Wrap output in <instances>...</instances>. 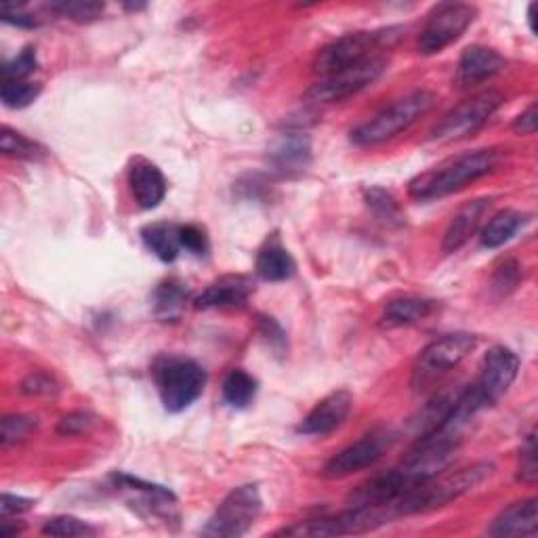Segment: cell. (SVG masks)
I'll use <instances>...</instances> for the list:
<instances>
[{
	"label": "cell",
	"instance_id": "7a4b0ae2",
	"mask_svg": "<svg viewBox=\"0 0 538 538\" xmlns=\"http://www.w3.org/2000/svg\"><path fill=\"white\" fill-rule=\"evenodd\" d=\"M492 471L494 465L482 461L459 471H450L446 475H436V478L404 492L400 499L391 505V513L393 517H402L446 507L448 503L461 499V496L486 482Z\"/></svg>",
	"mask_w": 538,
	"mask_h": 538
},
{
	"label": "cell",
	"instance_id": "83f0119b",
	"mask_svg": "<svg viewBox=\"0 0 538 538\" xmlns=\"http://www.w3.org/2000/svg\"><path fill=\"white\" fill-rule=\"evenodd\" d=\"M43 93V87L38 82H28V80H3V87H0V99L7 108L11 110H22L28 108L30 103L38 99V95Z\"/></svg>",
	"mask_w": 538,
	"mask_h": 538
},
{
	"label": "cell",
	"instance_id": "5bb4252c",
	"mask_svg": "<svg viewBox=\"0 0 538 538\" xmlns=\"http://www.w3.org/2000/svg\"><path fill=\"white\" fill-rule=\"evenodd\" d=\"M255 293V282L248 276H223L209 284L196 297V309H240Z\"/></svg>",
	"mask_w": 538,
	"mask_h": 538
},
{
	"label": "cell",
	"instance_id": "ba28073f",
	"mask_svg": "<svg viewBox=\"0 0 538 538\" xmlns=\"http://www.w3.org/2000/svg\"><path fill=\"white\" fill-rule=\"evenodd\" d=\"M478 9L467 3H442L431 11L427 24L419 36V51L423 55H436L463 36L475 22Z\"/></svg>",
	"mask_w": 538,
	"mask_h": 538
},
{
	"label": "cell",
	"instance_id": "f1b7e54d",
	"mask_svg": "<svg viewBox=\"0 0 538 538\" xmlns=\"http://www.w3.org/2000/svg\"><path fill=\"white\" fill-rule=\"evenodd\" d=\"M364 198H366L368 209H372V213H375L387 225H402L404 223V213L400 209V204L383 188L366 190Z\"/></svg>",
	"mask_w": 538,
	"mask_h": 538
},
{
	"label": "cell",
	"instance_id": "e0dca14e",
	"mask_svg": "<svg viewBox=\"0 0 538 538\" xmlns=\"http://www.w3.org/2000/svg\"><path fill=\"white\" fill-rule=\"evenodd\" d=\"M505 66H507V61L501 53H496L494 49H488V47L473 45L465 49L459 59L457 82H459V87L469 89L503 72Z\"/></svg>",
	"mask_w": 538,
	"mask_h": 538
},
{
	"label": "cell",
	"instance_id": "4fadbf2b",
	"mask_svg": "<svg viewBox=\"0 0 538 538\" xmlns=\"http://www.w3.org/2000/svg\"><path fill=\"white\" fill-rule=\"evenodd\" d=\"M351 406H354V396H351L349 391H333L312 408V412L301 421L297 431L303 433V436H326V433L335 431L345 423Z\"/></svg>",
	"mask_w": 538,
	"mask_h": 538
},
{
	"label": "cell",
	"instance_id": "cb8c5ba5",
	"mask_svg": "<svg viewBox=\"0 0 538 538\" xmlns=\"http://www.w3.org/2000/svg\"><path fill=\"white\" fill-rule=\"evenodd\" d=\"M526 221H528V215L520 213V211L507 209V211L496 213L482 230V236H480L482 246L484 248L503 246L505 242H509L517 232L522 230Z\"/></svg>",
	"mask_w": 538,
	"mask_h": 538
},
{
	"label": "cell",
	"instance_id": "2e32d148",
	"mask_svg": "<svg viewBox=\"0 0 538 538\" xmlns=\"http://www.w3.org/2000/svg\"><path fill=\"white\" fill-rule=\"evenodd\" d=\"M129 183L135 202L146 211L156 209L167 196V179L156 164L146 158H133L129 167Z\"/></svg>",
	"mask_w": 538,
	"mask_h": 538
},
{
	"label": "cell",
	"instance_id": "5b68a950",
	"mask_svg": "<svg viewBox=\"0 0 538 538\" xmlns=\"http://www.w3.org/2000/svg\"><path fill=\"white\" fill-rule=\"evenodd\" d=\"M162 406L167 412H181L190 408L204 391L206 372L188 358H164L154 370Z\"/></svg>",
	"mask_w": 538,
	"mask_h": 538
},
{
	"label": "cell",
	"instance_id": "1f68e13d",
	"mask_svg": "<svg viewBox=\"0 0 538 538\" xmlns=\"http://www.w3.org/2000/svg\"><path fill=\"white\" fill-rule=\"evenodd\" d=\"M43 534L47 536H61V538H70V536H89L95 534V528L89 526L87 522L78 520V517L72 515H57L53 520H49L43 526Z\"/></svg>",
	"mask_w": 538,
	"mask_h": 538
},
{
	"label": "cell",
	"instance_id": "44dd1931",
	"mask_svg": "<svg viewBox=\"0 0 538 538\" xmlns=\"http://www.w3.org/2000/svg\"><path fill=\"white\" fill-rule=\"evenodd\" d=\"M295 259L282 246L280 238L274 234L267 238L257 255V274L267 282H284L295 276Z\"/></svg>",
	"mask_w": 538,
	"mask_h": 538
},
{
	"label": "cell",
	"instance_id": "d6986e66",
	"mask_svg": "<svg viewBox=\"0 0 538 538\" xmlns=\"http://www.w3.org/2000/svg\"><path fill=\"white\" fill-rule=\"evenodd\" d=\"M538 532V501L526 499L507 507L492 522L488 534L496 538L509 536H534Z\"/></svg>",
	"mask_w": 538,
	"mask_h": 538
},
{
	"label": "cell",
	"instance_id": "60d3db41",
	"mask_svg": "<svg viewBox=\"0 0 538 538\" xmlns=\"http://www.w3.org/2000/svg\"><path fill=\"white\" fill-rule=\"evenodd\" d=\"M34 507L32 499H24V496H13V494H3L0 499V511L3 515H17V513H26Z\"/></svg>",
	"mask_w": 538,
	"mask_h": 538
},
{
	"label": "cell",
	"instance_id": "277c9868",
	"mask_svg": "<svg viewBox=\"0 0 538 538\" xmlns=\"http://www.w3.org/2000/svg\"><path fill=\"white\" fill-rule=\"evenodd\" d=\"M402 28H383L372 32H351L326 45L314 61V72L324 76L366 64L381 57V51L391 49L402 38Z\"/></svg>",
	"mask_w": 538,
	"mask_h": 538
},
{
	"label": "cell",
	"instance_id": "74e56055",
	"mask_svg": "<svg viewBox=\"0 0 538 538\" xmlns=\"http://www.w3.org/2000/svg\"><path fill=\"white\" fill-rule=\"evenodd\" d=\"M95 423H97V419L93 415H89V412H72V415L59 421L57 431L61 433V436H80V433L91 431L95 427Z\"/></svg>",
	"mask_w": 538,
	"mask_h": 538
},
{
	"label": "cell",
	"instance_id": "603a6c76",
	"mask_svg": "<svg viewBox=\"0 0 538 538\" xmlns=\"http://www.w3.org/2000/svg\"><path fill=\"white\" fill-rule=\"evenodd\" d=\"M436 309V301L421 299V297H402L387 303L383 324L385 326H408L417 324L425 318H429Z\"/></svg>",
	"mask_w": 538,
	"mask_h": 538
},
{
	"label": "cell",
	"instance_id": "d4e9b609",
	"mask_svg": "<svg viewBox=\"0 0 538 538\" xmlns=\"http://www.w3.org/2000/svg\"><path fill=\"white\" fill-rule=\"evenodd\" d=\"M190 299V288L179 280H164L154 293L156 316L164 322L177 320Z\"/></svg>",
	"mask_w": 538,
	"mask_h": 538
},
{
	"label": "cell",
	"instance_id": "4316f807",
	"mask_svg": "<svg viewBox=\"0 0 538 538\" xmlns=\"http://www.w3.org/2000/svg\"><path fill=\"white\" fill-rule=\"evenodd\" d=\"M0 150H3L5 156L22 158V160H40L47 154V150L40 146L38 141L17 133L9 127H3V135H0Z\"/></svg>",
	"mask_w": 538,
	"mask_h": 538
},
{
	"label": "cell",
	"instance_id": "e575fe53",
	"mask_svg": "<svg viewBox=\"0 0 538 538\" xmlns=\"http://www.w3.org/2000/svg\"><path fill=\"white\" fill-rule=\"evenodd\" d=\"M538 478V463H536V433L530 431L526 444L520 452V467H517V480L524 484H536Z\"/></svg>",
	"mask_w": 538,
	"mask_h": 538
},
{
	"label": "cell",
	"instance_id": "f546056e",
	"mask_svg": "<svg viewBox=\"0 0 538 538\" xmlns=\"http://www.w3.org/2000/svg\"><path fill=\"white\" fill-rule=\"evenodd\" d=\"M49 9L61 17H68L78 24H89L101 17L106 5L93 3V0H59V3L49 5Z\"/></svg>",
	"mask_w": 538,
	"mask_h": 538
},
{
	"label": "cell",
	"instance_id": "3957f363",
	"mask_svg": "<svg viewBox=\"0 0 538 538\" xmlns=\"http://www.w3.org/2000/svg\"><path fill=\"white\" fill-rule=\"evenodd\" d=\"M436 106V95L431 91H412L383 108L370 120L362 122L360 127L349 133V139L358 148H375L381 143L398 137L406 129H410L421 116H425Z\"/></svg>",
	"mask_w": 538,
	"mask_h": 538
},
{
	"label": "cell",
	"instance_id": "d6a6232c",
	"mask_svg": "<svg viewBox=\"0 0 538 538\" xmlns=\"http://www.w3.org/2000/svg\"><path fill=\"white\" fill-rule=\"evenodd\" d=\"M38 427V419L30 417V415H9L3 419V446H11L26 440L30 433Z\"/></svg>",
	"mask_w": 538,
	"mask_h": 538
},
{
	"label": "cell",
	"instance_id": "7c38bea8",
	"mask_svg": "<svg viewBox=\"0 0 538 538\" xmlns=\"http://www.w3.org/2000/svg\"><path fill=\"white\" fill-rule=\"evenodd\" d=\"M393 440L396 438H393V433L389 431H372L356 444H351L339 454H335V457L324 465L322 475L328 480H341L351 473L372 467L383 457V452L391 446Z\"/></svg>",
	"mask_w": 538,
	"mask_h": 538
},
{
	"label": "cell",
	"instance_id": "ab89813d",
	"mask_svg": "<svg viewBox=\"0 0 538 538\" xmlns=\"http://www.w3.org/2000/svg\"><path fill=\"white\" fill-rule=\"evenodd\" d=\"M0 15H3L7 24L19 26V28H36L40 24L34 15L19 11V7H13V5H3V9H0Z\"/></svg>",
	"mask_w": 538,
	"mask_h": 538
},
{
	"label": "cell",
	"instance_id": "8d00e7d4",
	"mask_svg": "<svg viewBox=\"0 0 538 538\" xmlns=\"http://www.w3.org/2000/svg\"><path fill=\"white\" fill-rule=\"evenodd\" d=\"M259 330L263 339L269 343V347H272L276 351V356H284L286 349H288V339H286V333L282 330V326L269 316H261L259 318Z\"/></svg>",
	"mask_w": 538,
	"mask_h": 538
},
{
	"label": "cell",
	"instance_id": "d590c367",
	"mask_svg": "<svg viewBox=\"0 0 538 538\" xmlns=\"http://www.w3.org/2000/svg\"><path fill=\"white\" fill-rule=\"evenodd\" d=\"M179 242L181 248L190 251L192 255H206L209 251V238L198 225H179Z\"/></svg>",
	"mask_w": 538,
	"mask_h": 538
},
{
	"label": "cell",
	"instance_id": "4dcf8cb0",
	"mask_svg": "<svg viewBox=\"0 0 538 538\" xmlns=\"http://www.w3.org/2000/svg\"><path fill=\"white\" fill-rule=\"evenodd\" d=\"M522 280V265L515 259H505L499 267L494 269L492 276V291L503 295H511Z\"/></svg>",
	"mask_w": 538,
	"mask_h": 538
},
{
	"label": "cell",
	"instance_id": "9c48e42d",
	"mask_svg": "<svg viewBox=\"0 0 538 538\" xmlns=\"http://www.w3.org/2000/svg\"><path fill=\"white\" fill-rule=\"evenodd\" d=\"M517 370H520V358H517L515 351H511L509 347L496 345L488 351L482 364L480 379L469 385L471 396L475 404L480 406V410L496 404L505 396L517 377Z\"/></svg>",
	"mask_w": 538,
	"mask_h": 538
},
{
	"label": "cell",
	"instance_id": "b9f144b4",
	"mask_svg": "<svg viewBox=\"0 0 538 538\" xmlns=\"http://www.w3.org/2000/svg\"><path fill=\"white\" fill-rule=\"evenodd\" d=\"M536 127H538V120H536V106L532 103V106L515 118L513 122V131L517 135H534L536 133Z\"/></svg>",
	"mask_w": 538,
	"mask_h": 538
},
{
	"label": "cell",
	"instance_id": "836d02e7",
	"mask_svg": "<svg viewBox=\"0 0 538 538\" xmlns=\"http://www.w3.org/2000/svg\"><path fill=\"white\" fill-rule=\"evenodd\" d=\"M38 68V57L34 47H26L17 57H13L7 64H3V80H24Z\"/></svg>",
	"mask_w": 538,
	"mask_h": 538
},
{
	"label": "cell",
	"instance_id": "8992f818",
	"mask_svg": "<svg viewBox=\"0 0 538 538\" xmlns=\"http://www.w3.org/2000/svg\"><path fill=\"white\" fill-rule=\"evenodd\" d=\"M261 507L263 501L255 484L238 486L221 501L211 520L202 528V536L238 538L253 528Z\"/></svg>",
	"mask_w": 538,
	"mask_h": 538
},
{
	"label": "cell",
	"instance_id": "9a60e30c",
	"mask_svg": "<svg viewBox=\"0 0 538 538\" xmlns=\"http://www.w3.org/2000/svg\"><path fill=\"white\" fill-rule=\"evenodd\" d=\"M112 480H114L116 488L135 494V501H129V503L139 513H148L152 517H160V515L171 517V509L175 507L177 499L169 488L143 482V480L133 478V475H127V473H116Z\"/></svg>",
	"mask_w": 538,
	"mask_h": 538
},
{
	"label": "cell",
	"instance_id": "6da1fadb",
	"mask_svg": "<svg viewBox=\"0 0 538 538\" xmlns=\"http://www.w3.org/2000/svg\"><path fill=\"white\" fill-rule=\"evenodd\" d=\"M501 152L499 150H475L450 158L442 162L440 167H433L419 177H415L408 185V194L415 200H433L444 198L454 192H461L469 183L478 181L499 169Z\"/></svg>",
	"mask_w": 538,
	"mask_h": 538
},
{
	"label": "cell",
	"instance_id": "7402d4cb",
	"mask_svg": "<svg viewBox=\"0 0 538 538\" xmlns=\"http://www.w3.org/2000/svg\"><path fill=\"white\" fill-rule=\"evenodd\" d=\"M141 238L150 251L164 263H173L179 257V225L173 223H152L141 230Z\"/></svg>",
	"mask_w": 538,
	"mask_h": 538
},
{
	"label": "cell",
	"instance_id": "8fae6325",
	"mask_svg": "<svg viewBox=\"0 0 538 538\" xmlns=\"http://www.w3.org/2000/svg\"><path fill=\"white\" fill-rule=\"evenodd\" d=\"M475 345H478V337L469 333L444 335L442 339L431 341L421 351L415 377L421 381V385L429 383L438 375H444V372L459 366L475 349Z\"/></svg>",
	"mask_w": 538,
	"mask_h": 538
},
{
	"label": "cell",
	"instance_id": "484cf974",
	"mask_svg": "<svg viewBox=\"0 0 538 538\" xmlns=\"http://www.w3.org/2000/svg\"><path fill=\"white\" fill-rule=\"evenodd\" d=\"M257 396V379L236 368L223 381V400L232 408H246Z\"/></svg>",
	"mask_w": 538,
	"mask_h": 538
},
{
	"label": "cell",
	"instance_id": "30bf717a",
	"mask_svg": "<svg viewBox=\"0 0 538 538\" xmlns=\"http://www.w3.org/2000/svg\"><path fill=\"white\" fill-rule=\"evenodd\" d=\"M385 70H387V59L385 57L370 59L362 66L324 76L322 80L316 82L312 89L305 93V99L312 101V103L343 101V99H347L351 95L360 93L362 89L372 85L375 80H379Z\"/></svg>",
	"mask_w": 538,
	"mask_h": 538
},
{
	"label": "cell",
	"instance_id": "52a82bcc",
	"mask_svg": "<svg viewBox=\"0 0 538 538\" xmlns=\"http://www.w3.org/2000/svg\"><path fill=\"white\" fill-rule=\"evenodd\" d=\"M503 103L505 97L499 91H482L473 95L442 118L438 127L431 131V141L452 143L475 135Z\"/></svg>",
	"mask_w": 538,
	"mask_h": 538
},
{
	"label": "cell",
	"instance_id": "ffe728a7",
	"mask_svg": "<svg viewBox=\"0 0 538 538\" xmlns=\"http://www.w3.org/2000/svg\"><path fill=\"white\" fill-rule=\"evenodd\" d=\"M309 160H312V143H309L305 135L299 133L282 135L272 148V152H269L272 167L284 175L305 171Z\"/></svg>",
	"mask_w": 538,
	"mask_h": 538
},
{
	"label": "cell",
	"instance_id": "f35d334b",
	"mask_svg": "<svg viewBox=\"0 0 538 538\" xmlns=\"http://www.w3.org/2000/svg\"><path fill=\"white\" fill-rule=\"evenodd\" d=\"M22 391L28 396H51L57 391V383L47 375V372H32L22 383Z\"/></svg>",
	"mask_w": 538,
	"mask_h": 538
},
{
	"label": "cell",
	"instance_id": "ac0fdd59",
	"mask_svg": "<svg viewBox=\"0 0 538 538\" xmlns=\"http://www.w3.org/2000/svg\"><path fill=\"white\" fill-rule=\"evenodd\" d=\"M492 204V198H480V200H473L469 204H465L463 209L452 217L448 230L444 234V242H442V251L446 255L450 253H457L461 246L467 244V240L475 234V230H478L484 215L488 213Z\"/></svg>",
	"mask_w": 538,
	"mask_h": 538
}]
</instances>
